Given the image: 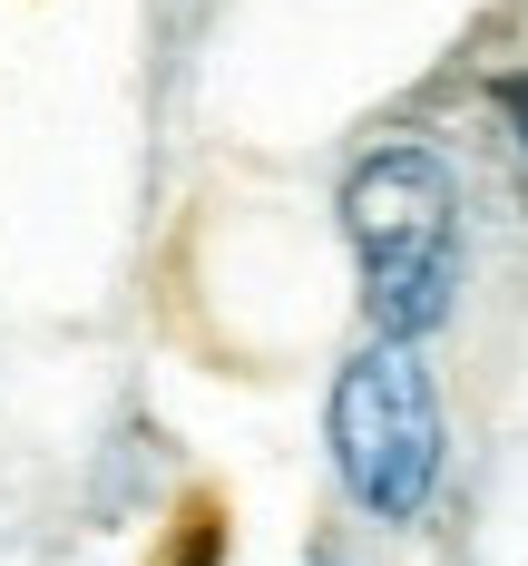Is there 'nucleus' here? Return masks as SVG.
I'll list each match as a JSON object with an SVG mask.
<instances>
[{"label": "nucleus", "mask_w": 528, "mask_h": 566, "mask_svg": "<svg viewBox=\"0 0 528 566\" xmlns=\"http://www.w3.org/2000/svg\"><path fill=\"white\" fill-rule=\"evenodd\" d=\"M313 566H333V557H313Z\"/></svg>", "instance_id": "5"}, {"label": "nucleus", "mask_w": 528, "mask_h": 566, "mask_svg": "<svg viewBox=\"0 0 528 566\" xmlns=\"http://www.w3.org/2000/svg\"><path fill=\"white\" fill-rule=\"evenodd\" d=\"M343 244L372 342H431L460 313V176L441 147L392 137L343 176Z\"/></svg>", "instance_id": "1"}, {"label": "nucleus", "mask_w": 528, "mask_h": 566, "mask_svg": "<svg viewBox=\"0 0 528 566\" xmlns=\"http://www.w3.org/2000/svg\"><path fill=\"white\" fill-rule=\"evenodd\" d=\"M489 108H499V127H509V147L528 157V69H489Z\"/></svg>", "instance_id": "4"}, {"label": "nucleus", "mask_w": 528, "mask_h": 566, "mask_svg": "<svg viewBox=\"0 0 528 566\" xmlns=\"http://www.w3.org/2000/svg\"><path fill=\"white\" fill-rule=\"evenodd\" d=\"M216 557H226V509H216V499H196V509L176 517L167 566H216Z\"/></svg>", "instance_id": "3"}, {"label": "nucleus", "mask_w": 528, "mask_h": 566, "mask_svg": "<svg viewBox=\"0 0 528 566\" xmlns=\"http://www.w3.org/2000/svg\"><path fill=\"white\" fill-rule=\"evenodd\" d=\"M323 440H333V479L362 517L411 527V517L441 499V469H451V430H441V381L421 361V342H362L333 400H323Z\"/></svg>", "instance_id": "2"}]
</instances>
